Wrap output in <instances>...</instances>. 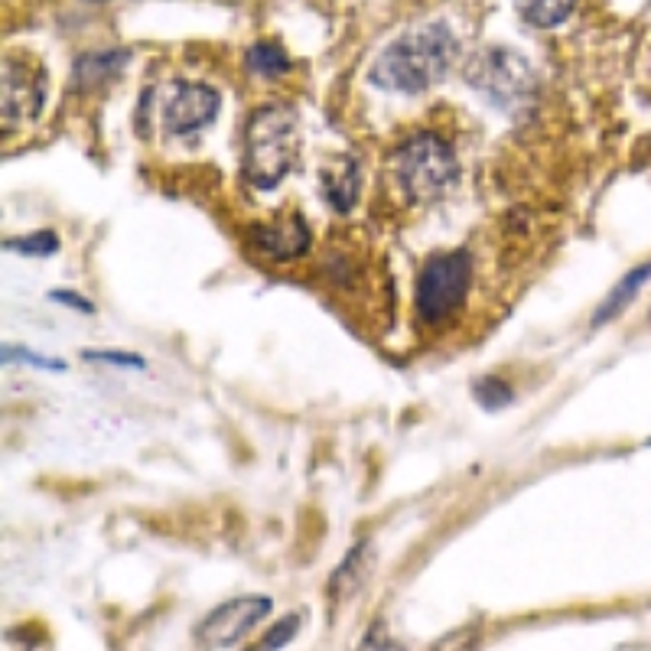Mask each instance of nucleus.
<instances>
[{"mask_svg": "<svg viewBox=\"0 0 651 651\" xmlns=\"http://www.w3.org/2000/svg\"><path fill=\"white\" fill-rule=\"evenodd\" d=\"M248 241L257 254L270 257V261H293L303 257L310 251V225L300 213H287V216L270 218V221H257L248 231Z\"/></svg>", "mask_w": 651, "mask_h": 651, "instance_id": "obj_9", "label": "nucleus"}, {"mask_svg": "<svg viewBox=\"0 0 651 651\" xmlns=\"http://www.w3.org/2000/svg\"><path fill=\"white\" fill-rule=\"evenodd\" d=\"M459 59V36L449 23L431 20L391 39L369 69V82L382 92L421 95L449 75Z\"/></svg>", "mask_w": 651, "mask_h": 651, "instance_id": "obj_1", "label": "nucleus"}, {"mask_svg": "<svg viewBox=\"0 0 651 651\" xmlns=\"http://www.w3.org/2000/svg\"><path fill=\"white\" fill-rule=\"evenodd\" d=\"M472 287V254L466 248L436 251L427 257V264L418 274L414 287V310L424 326L446 323Z\"/></svg>", "mask_w": 651, "mask_h": 651, "instance_id": "obj_5", "label": "nucleus"}, {"mask_svg": "<svg viewBox=\"0 0 651 651\" xmlns=\"http://www.w3.org/2000/svg\"><path fill=\"white\" fill-rule=\"evenodd\" d=\"M82 359H88V362H105V365H121V369H137V372L147 369V362H144L141 355L118 352V349H88Z\"/></svg>", "mask_w": 651, "mask_h": 651, "instance_id": "obj_16", "label": "nucleus"}, {"mask_svg": "<svg viewBox=\"0 0 651 651\" xmlns=\"http://www.w3.org/2000/svg\"><path fill=\"white\" fill-rule=\"evenodd\" d=\"M7 251H20V254H56L59 251V238L52 231H33L26 238H13L7 241Z\"/></svg>", "mask_w": 651, "mask_h": 651, "instance_id": "obj_15", "label": "nucleus"}, {"mask_svg": "<svg viewBox=\"0 0 651 651\" xmlns=\"http://www.w3.org/2000/svg\"><path fill=\"white\" fill-rule=\"evenodd\" d=\"M49 297H52L56 303H69V306H75L79 313H92V310H95L85 297H79V293H72V290H52Z\"/></svg>", "mask_w": 651, "mask_h": 651, "instance_id": "obj_20", "label": "nucleus"}, {"mask_svg": "<svg viewBox=\"0 0 651 651\" xmlns=\"http://www.w3.org/2000/svg\"><path fill=\"white\" fill-rule=\"evenodd\" d=\"M475 398H479L485 408H502V405L511 401V388H508L505 382H498V378H482V382L475 385Z\"/></svg>", "mask_w": 651, "mask_h": 651, "instance_id": "obj_17", "label": "nucleus"}, {"mask_svg": "<svg viewBox=\"0 0 651 651\" xmlns=\"http://www.w3.org/2000/svg\"><path fill=\"white\" fill-rule=\"evenodd\" d=\"M323 190L336 213H349L359 200V167L352 160H339L323 170Z\"/></svg>", "mask_w": 651, "mask_h": 651, "instance_id": "obj_10", "label": "nucleus"}, {"mask_svg": "<svg viewBox=\"0 0 651 651\" xmlns=\"http://www.w3.org/2000/svg\"><path fill=\"white\" fill-rule=\"evenodd\" d=\"M511 3H515L518 16L525 23L538 26V29L560 26L574 13V7H577V0H511Z\"/></svg>", "mask_w": 651, "mask_h": 651, "instance_id": "obj_12", "label": "nucleus"}, {"mask_svg": "<svg viewBox=\"0 0 651 651\" xmlns=\"http://www.w3.org/2000/svg\"><path fill=\"white\" fill-rule=\"evenodd\" d=\"M639 85H642V92L651 98V39L646 43L642 56H639Z\"/></svg>", "mask_w": 651, "mask_h": 651, "instance_id": "obj_21", "label": "nucleus"}, {"mask_svg": "<svg viewBox=\"0 0 651 651\" xmlns=\"http://www.w3.org/2000/svg\"><path fill=\"white\" fill-rule=\"evenodd\" d=\"M244 59H248V69L257 72V75H284V72L293 69L287 49H284L280 43H274V39H257V43L248 49Z\"/></svg>", "mask_w": 651, "mask_h": 651, "instance_id": "obj_13", "label": "nucleus"}, {"mask_svg": "<svg viewBox=\"0 0 651 651\" xmlns=\"http://www.w3.org/2000/svg\"><path fill=\"white\" fill-rule=\"evenodd\" d=\"M303 131L290 105H261L244 128V180L254 190H277L300 160Z\"/></svg>", "mask_w": 651, "mask_h": 651, "instance_id": "obj_2", "label": "nucleus"}, {"mask_svg": "<svg viewBox=\"0 0 651 651\" xmlns=\"http://www.w3.org/2000/svg\"><path fill=\"white\" fill-rule=\"evenodd\" d=\"M3 359H7V362H10V359H20V362H26V365L49 369V372H62V369H65V362L46 359V355H33V352H26V349H3Z\"/></svg>", "mask_w": 651, "mask_h": 651, "instance_id": "obj_18", "label": "nucleus"}, {"mask_svg": "<svg viewBox=\"0 0 651 651\" xmlns=\"http://www.w3.org/2000/svg\"><path fill=\"white\" fill-rule=\"evenodd\" d=\"M466 82L505 114H525L534 105V69L515 49L485 46L469 59Z\"/></svg>", "mask_w": 651, "mask_h": 651, "instance_id": "obj_4", "label": "nucleus"}, {"mask_svg": "<svg viewBox=\"0 0 651 651\" xmlns=\"http://www.w3.org/2000/svg\"><path fill=\"white\" fill-rule=\"evenodd\" d=\"M391 177L411 206L443 200L459 180V160L453 147L436 134H418L391 157Z\"/></svg>", "mask_w": 651, "mask_h": 651, "instance_id": "obj_3", "label": "nucleus"}, {"mask_svg": "<svg viewBox=\"0 0 651 651\" xmlns=\"http://www.w3.org/2000/svg\"><path fill=\"white\" fill-rule=\"evenodd\" d=\"M147 108H157V121L167 137H190L216 121L221 95L213 85L173 79L147 95Z\"/></svg>", "mask_w": 651, "mask_h": 651, "instance_id": "obj_6", "label": "nucleus"}, {"mask_svg": "<svg viewBox=\"0 0 651 651\" xmlns=\"http://www.w3.org/2000/svg\"><path fill=\"white\" fill-rule=\"evenodd\" d=\"M651 277V261L649 264H642V267H632L619 284H616V290L600 303V310L593 313V326H603V323H610V320H616L636 297H639V290L649 284Z\"/></svg>", "mask_w": 651, "mask_h": 651, "instance_id": "obj_11", "label": "nucleus"}, {"mask_svg": "<svg viewBox=\"0 0 651 651\" xmlns=\"http://www.w3.org/2000/svg\"><path fill=\"white\" fill-rule=\"evenodd\" d=\"M303 623H306V616H303V610L300 613H287L284 619H277L261 639H254L251 646L244 651H280L287 649L293 639H297V632L303 629Z\"/></svg>", "mask_w": 651, "mask_h": 651, "instance_id": "obj_14", "label": "nucleus"}, {"mask_svg": "<svg viewBox=\"0 0 651 651\" xmlns=\"http://www.w3.org/2000/svg\"><path fill=\"white\" fill-rule=\"evenodd\" d=\"M267 613H270V600H267V596H234V600L216 606V610L196 626V642H200L203 649H231V646H238Z\"/></svg>", "mask_w": 651, "mask_h": 651, "instance_id": "obj_8", "label": "nucleus"}, {"mask_svg": "<svg viewBox=\"0 0 651 651\" xmlns=\"http://www.w3.org/2000/svg\"><path fill=\"white\" fill-rule=\"evenodd\" d=\"M359 651H401V649H398V646H395V642H391V639L375 626V629L369 632V639L359 646Z\"/></svg>", "mask_w": 651, "mask_h": 651, "instance_id": "obj_19", "label": "nucleus"}, {"mask_svg": "<svg viewBox=\"0 0 651 651\" xmlns=\"http://www.w3.org/2000/svg\"><path fill=\"white\" fill-rule=\"evenodd\" d=\"M46 105V72L39 62H23L20 56L3 59V128L36 121Z\"/></svg>", "mask_w": 651, "mask_h": 651, "instance_id": "obj_7", "label": "nucleus"}]
</instances>
